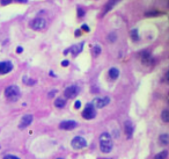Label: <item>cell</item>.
I'll list each match as a JSON object with an SVG mask.
<instances>
[{"instance_id":"cell-1","label":"cell","mask_w":169,"mask_h":159,"mask_svg":"<svg viewBox=\"0 0 169 159\" xmlns=\"http://www.w3.org/2000/svg\"><path fill=\"white\" fill-rule=\"evenodd\" d=\"M114 147V143H112V138L108 132H103L100 136V149L103 153H109L111 152Z\"/></svg>"},{"instance_id":"cell-2","label":"cell","mask_w":169,"mask_h":159,"mask_svg":"<svg viewBox=\"0 0 169 159\" xmlns=\"http://www.w3.org/2000/svg\"><path fill=\"white\" fill-rule=\"evenodd\" d=\"M5 97L10 101H16L20 98V90L15 85H11L5 90Z\"/></svg>"},{"instance_id":"cell-3","label":"cell","mask_w":169,"mask_h":159,"mask_svg":"<svg viewBox=\"0 0 169 159\" xmlns=\"http://www.w3.org/2000/svg\"><path fill=\"white\" fill-rule=\"evenodd\" d=\"M96 116V110H95V107L92 105V103H88L84 107V110L82 112V117L86 119V120H92Z\"/></svg>"},{"instance_id":"cell-4","label":"cell","mask_w":169,"mask_h":159,"mask_svg":"<svg viewBox=\"0 0 169 159\" xmlns=\"http://www.w3.org/2000/svg\"><path fill=\"white\" fill-rule=\"evenodd\" d=\"M71 145H72V147L75 149V150H81V149H83V147H86L87 142H86V139H84L83 137L76 136V137H74V138L72 139Z\"/></svg>"},{"instance_id":"cell-5","label":"cell","mask_w":169,"mask_h":159,"mask_svg":"<svg viewBox=\"0 0 169 159\" xmlns=\"http://www.w3.org/2000/svg\"><path fill=\"white\" fill-rule=\"evenodd\" d=\"M30 27L34 30H41L45 27V20L42 18H36L30 22Z\"/></svg>"},{"instance_id":"cell-6","label":"cell","mask_w":169,"mask_h":159,"mask_svg":"<svg viewBox=\"0 0 169 159\" xmlns=\"http://www.w3.org/2000/svg\"><path fill=\"white\" fill-rule=\"evenodd\" d=\"M110 102V99L108 98V97H106V98H95L94 100H93V106L95 107V108H103V107H106L108 103Z\"/></svg>"},{"instance_id":"cell-7","label":"cell","mask_w":169,"mask_h":159,"mask_svg":"<svg viewBox=\"0 0 169 159\" xmlns=\"http://www.w3.org/2000/svg\"><path fill=\"white\" fill-rule=\"evenodd\" d=\"M78 93H79V88L76 87V86H70V87H67L66 90H65V92H64V95L67 98V99H73V98H75L76 95H78Z\"/></svg>"},{"instance_id":"cell-8","label":"cell","mask_w":169,"mask_h":159,"mask_svg":"<svg viewBox=\"0 0 169 159\" xmlns=\"http://www.w3.org/2000/svg\"><path fill=\"white\" fill-rule=\"evenodd\" d=\"M78 123L75 121H72V120H67V121H63L60 124H59V128L61 130H73L74 128H76Z\"/></svg>"},{"instance_id":"cell-9","label":"cell","mask_w":169,"mask_h":159,"mask_svg":"<svg viewBox=\"0 0 169 159\" xmlns=\"http://www.w3.org/2000/svg\"><path fill=\"white\" fill-rule=\"evenodd\" d=\"M13 70V64L11 62H0V74H6Z\"/></svg>"},{"instance_id":"cell-10","label":"cell","mask_w":169,"mask_h":159,"mask_svg":"<svg viewBox=\"0 0 169 159\" xmlns=\"http://www.w3.org/2000/svg\"><path fill=\"white\" fill-rule=\"evenodd\" d=\"M33 122V115H25L22 119H21V122H20V124H19V128L20 129H25V128H27L28 125H30V123Z\"/></svg>"},{"instance_id":"cell-11","label":"cell","mask_w":169,"mask_h":159,"mask_svg":"<svg viewBox=\"0 0 169 159\" xmlns=\"http://www.w3.org/2000/svg\"><path fill=\"white\" fill-rule=\"evenodd\" d=\"M124 132H125L127 138L132 137V135H133V124H132L131 121H126L124 123Z\"/></svg>"},{"instance_id":"cell-12","label":"cell","mask_w":169,"mask_h":159,"mask_svg":"<svg viewBox=\"0 0 169 159\" xmlns=\"http://www.w3.org/2000/svg\"><path fill=\"white\" fill-rule=\"evenodd\" d=\"M140 58H141L142 63L146 64V65L151 64V62H152V56H151V53H149L148 51H142V52L140 53Z\"/></svg>"},{"instance_id":"cell-13","label":"cell","mask_w":169,"mask_h":159,"mask_svg":"<svg viewBox=\"0 0 169 159\" xmlns=\"http://www.w3.org/2000/svg\"><path fill=\"white\" fill-rule=\"evenodd\" d=\"M118 1H119V0H109V1L107 3V5H106V7L103 8V15H104V14H107L109 11H111Z\"/></svg>"},{"instance_id":"cell-14","label":"cell","mask_w":169,"mask_h":159,"mask_svg":"<svg viewBox=\"0 0 169 159\" xmlns=\"http://www.w3.org/2000/svg\"><path fill=\"white\" fill-rule=\"evenodd\" d=\"M109 77H110L111 80H116V79L119 77V71H118V69L111 67V69L109 70Z\"/></svg>"},{"instance_id":"cell-15","label":"cell","mask_w":169,"mask_h":159,"mask_svg":"<svg viewBox=\"0 0 169 159\" xmlns=\"http://www.w3.org/2000/svg\"><path fill=\"white\" fill-rule=\"evenodd\" d=\"M82 48H83V43H80V44H78V45L72 47L70 50L72 51V53H73L74 56H76V55H79V53L82 51Z\"/></svg>"},{"instance_id":"cell-16","label":"cell","mask_w":169,"mask_h":159,"mask_svg":"<svg viewBox=\"0 0 169 159\" xmlns=\"http://www.w3.org/2000/svg\"><path fill=\"white\" fill-rule=\"evenodd\" d=\"M159 143H160L161 145H163V146L168 145V144H169V136H168L167 134L161 135V136L159 137Z\"/></svg>"},{"instance_id":"cell-17","label":"cell","mask_w":169,"mask_h":159,"mask_svg":"<svg viewBox=\"0 0 169 159\" xmlns=\"http://www.w3.org/2000/svg\"><path fill=\"white\" fill-rule=\"evenodd\" d=\"M65 105H66V101H65L64 99H61V98H58V99H56V101H55V106H56L57 108H63Z\"/></svg>"},{"instance_id":"cell-18","label":"cell","mask_w":169,"mask_h":159,"mask_svg":"<svg viewBox=\"0 0 169 159\" xmlns=\"http://www.w3.org/2000/svg\"><path fill=\"white\" fill-rule=\"evenodd\" d=\"M130 35H131V38H132V41H134V42H138V41H139L138 29H132V30H131V33H130Z\"/></svg>"},{"instance_id":"cell-19","label":"cell","mask_w":169,"mask_h":159,"mask_svg":"<svg viewBox=\"0 0 169 159\" xmlns=\"http://www.w3.org/2000/svg\"><path fill=\"white\" fill-rule=\"evenodd\" d=\"M161 117H162V121L163 122H169V110L168 109H164L163 112H162V114H161Z\"/></svg>"},{"instance_id":"cell-20","label":"cell","mask_w":169,"mask_h":159,"mask_svg":"<svg viewBox=\"0 0 169 159\" xmlns=\"http://www.w3.org/2000/svg\"><path fill=\"white\" fill-rule=\"evenodd\" d=\"M167 156H168V152H167V151H162V152L157 153V154L154 157V159H166Z\"/></svg>"},{"instance_id":"cell-21","label":"cell","mask_w":169,"mask_h":159,"mask_svg":"<svg viewBox=\"0 0 169 159\" xmlns=\"http://www.w3.org/2000/svg\"><path fill=\"white\" fill-rule=\"evenodd\" d=\"M145 15H146V16H159V15H161V13H160L159 11H149V12H147Z\"/></svg>"},{"instance_id":"cell-22","label":"cell","mask_w":169,"mask_h":159,"mask_svg":"<svg viewBox=\"0 0 169 159\" xmlns=\"http://www.w3.org/2000/svg\"><path fill=\"white\" fill-rule=\"evenodd\" d=\"M23 82H25V84H26V85H34V84L36 83L35 80H33V79H28L27 77H25V78H23Z\"/></svg>"},{"instance_id":"cell-23","label":"cell","mask_w":169,"mask_h":159,"mask_svg":"<svg viewBox=\"0 0 169 159\" xmlns=\"http://www.w3.org/2000/svg\"><path fill=\"white\" fill-rule=\"evenodd\" d=\"M100 52H101V47L100 45H95L94 47V53L97 56V55H100Z\"/></svg>"},{"instance_id":"cell-24","label":"cell","mask_w":169,"mask_h":159,"mask_svg":"<svg viewBox=\"0 0 169 159\" xmlns=\"http://www.w3.org/2000/svg\"><path fill=\"white\" fill-rule=\"evenodd\" d=\"M83 15H84V11H83L81 7H79V8H78V16H79V18H82Z\"/></svg>"},{"instance_id":"cell-25","label":"cell","mask_w":169,"mask_h":159,"mask_svg":"<svg viewBox=\"0 0 169 159\" xmlns=\"http://www.w3.org/2000/svg\"><path fill=\"white\" fill-rule=\"evenodd\" d=\"M12 1H13V0H0V4H1L3 6H6V5L11 4Z\"/></svg>"},{"instance_id":"cell-26","label":"cell","mask_w":169,"mask_h":159,"mask_svg":"<svg viewBox=\"0 0 169 159\" xmlns=\"http://www.w3.org/2000/svg\"><path fill=\"white\" fill-rule=\"evenodd\" d=\"M108 40H109V42H115L116 41V34H110Z\"/></svg>"},{"instance_id":"cell-27","label":"cell","mask_w":169,"mask_h":159,"mask_svg":"<svg viewBox=\"0 0 169 159\" xmlns=\"http://www.w3.org/2000/svg\"><path fill=\"white\" fill-rule=\"evenodd\" d=\"M81 29H82L83 32H86V33H88V32H89V27H88L87 25H82V27H81Z\"/></svg>"},{"instance_id":"cell-28","label":"cell","mask_w":169,"mask_h":159,"mask_svg":"<svg viewBox=\"0 0 169 159\" xmlns=\"http://www.w3.org/2000/svg\"><path fill=\"white\" fill-rule=\"evenodd\" d=\"M4 159H20V158H18L16 156H11V154H8V156H6Z\"/></svg>"},{"instance_id":"cell-29","label":"cell","mask_w":169,"mask_h":159,"mask_svg":"<svg viewBox=\"0 0 169 159\" xmlns=\"http://www.w3.org/2000/svg\"><path fill=\"white\" fill-rule=\"evenodd\" d=\"M80 107H81V102H80V101H75V103H74V108L79 109Z\"/></svg>"},{"instance_id":"cell-30","label":"cell","mask_w":169,"mask_h":159,"mask_svg":"<svg viewBox=\"0 0 169 159\" xmlns=\"http://www.w3.org/2000/svg\"><path fill=\"white\" fill-rule=\"evenodd\" d=\"M68 64H70L68 60H63V62H61V65H63V66H68Z\"/></svg>"},{"instance_id":"cell-31","label":"cell","mask_w":169,"mask_h":159,"mask_svg":"<svg viewBox=\"0 0 169 159\" xmlns=\"http://www.w3.org/2000/svg\"><path fill=\"white\" fill-rule=\"evenodd\" d=\"M56 93H57V91H52V92H50V93H49V98H53Z\"/></svg>"},{"instance_id":"cell-32","label":"cell","mask_w":169,"mask_h":159,"mask_svg":"<svg viewBox=\"0 0 169 159\" xmlns=\"http://www.w3.org/2000/svg\"><path fill=\"white\" fill-rule=\"evenodd\" d=\"M22 51H23V49H22L21 47H18V48H16V52H18V53H20V52H22Z\"/></svg>"},{"instance_id":"cell-33","label":"cell","mask_w":169,"mask_h":159,"mask_svg":"<svg viewBox=\"0 0 169 159\" xmlns=\"http://www.w3.org/2000/svg\"><path fill=\"white\" fill-rule=\"evenodd\" d=\"M18 3H27V0H15Z\"/></svg>"},{"instance_id":"cell-34","label":"cell","mask_w":169,"mask_h":159,"mask_svg":"<svg viewBox=\"0 0 169 159\" xmlns=\"http://www.w3.org/2000/svg\"><path fill=\"white\" fill-rule=\"evenodd\" d=\"M75 36H80V30H76L75 32Z\"/></svg>"},{"instance_id":"cell-35","label":"cell","mask_w":169,"mask_h":159,"mask_svg":"<svg viewBox=\"0 0 169 159\" xmlns=\"http://www.w3.org/2000/svg\"><path fill=\"white\" fill-rule=\"evenodd\" d=\"M70 51H71V50H70V49H67V50H65V51H64V55H67V53H68V52H70Z\"/></svg>"},{"instance_id":"cell-36","label":"cell","mask_w":169,"mask_h":159,"mask_svg":"<svg viewBox=\"0 0 169 159\" xmlns=\"http://www.w3.org/2000/svg\"><path fill=\"white\" fill-rule=\"evenodd\" d=\"M59 159H61V158H59Z\"/></svg>"}]
</instances>
